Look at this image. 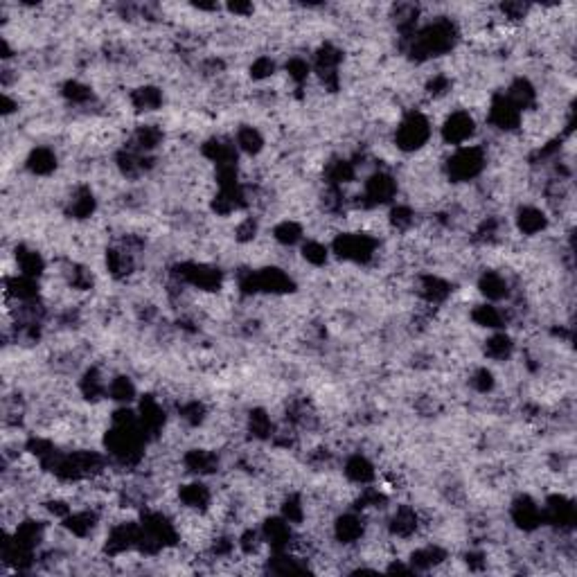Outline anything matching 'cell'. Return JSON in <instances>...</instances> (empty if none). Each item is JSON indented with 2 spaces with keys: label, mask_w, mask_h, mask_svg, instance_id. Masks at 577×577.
Here are the masks:
<instances>
[{
  "label": "cell",
  "mask_w": 577,
  "mask_h": 577,
  "mask_svg": "<svg viewBox=\"0 0 577 577\" xmlns=\"http://www.w3.org/2000/svg\"><path fill=\"white\" fill-rule=\"evenodd\" d=\"M490 120H492V124L499 126V129L510 131L514 126H519L521 111L505 95H496L490 106Z\"/></svg>",
  "instance_id": "obj_4"
},
{
  "label": "cell",
  "mask_w": 577,
  "mask_h": 577,
  "mask_svg": "<svg viewBox=\"0 0 577 577\" xmlns=\"http://www.w3.org/2000/svg\"><path fill=\"white\" fill-rule=\"evenodd\" d=\"M27 167H30L34 174H50V171L57 167V156H54L50 149L39 147V149H34L30 153V158H27Z\"/></svg>",
  "instance_id": "obj_11"
},
{
  "label": "cell",
  "mask_w": 577,
  "mask_h": 577,
  "mask_svg": "<svg viewBox=\"0 0 577 577\" xmlns=\"http://www.w3.org/2000/svg\"><path fill=\"white\" fill-rule=\"evenodd\" d=\"M512 519L523 530H535L544 523V514H541V508L530 499V496H521V499L512 505Z\"/></svg>",
  "instance_id": "obj_6"
},
{
  "label": "cell",
  "mask_w": 577,
  "mask_h": 577,
  "mask_svg": "<svg viewBox=\"0 0 577 577\" xmlns=\"http://www.w3.org/2000/svg\"><path fill=\"white\" fill-rule=\"evenodd\" d=\"M248 427L255 438H268L273 433V422H270V417L264 411H252L248 417Z\"/></svg>",
  "instance_id": "obj_18"
},
{
  "label": "cell",
  "mask_w": 577,
  "mask_h": 577,
  "mask_svg": "<svg viewBox=\"0 0 577 577\" xmlns=\"http://www.w3.org/2000/svg\"><path fill=\"white\" fill-rule=\"evenodd\" d=\"M363 535V521H361L356 514H345L341 517L336 523V537L343 544H354V541L361 539Z\"/></svg>",
  "instance_id": "obj_8"
},
{
  "label": "cell",
  "mask_w": 577,
  "mask_h": 577,
  "mask_svg": "<svg viewBox=\"0 0 577 577\" xmlns=\"http://www.w3.org/2000/svg\"><path fill=\"white\" fill-rule=\"evenodd\" d=\"M485 354L494 359V361H505L512 354V341L505 336V334H496L485 345Z\"/></svg>",
  "instance_id": "obj_15"
},
{
  "label": "cell",
  "mask_w": 577,
  "mask_h": 577,
  "mask_svg": "<svg viewBox=\"0 0 577 577\" xmlns=\"http://www.w3.org/2000/svg\"><path fill=\"white\" fill-rule=\"evenodd\" d=\"M474 133V120L467 111H456L447 117L445 126H442V138L449 144H463L467 138H472Z\"/></svg>",
  "instance_id": "obj_3"
},
{
  "label": "cell",
  "mask_w": 577,
  "mask_h": 577,
  "mask_svg": "<svg viewBox=\"0 0 577 577\" xmlns=\"http://www.w3.org/2000/svg\"><path fill=\"white\" fill-rule=\"evenodd\" d=\"M472 318L476 320V325H483V327H501V322H503L501 311L492 304L476 307V309L472 311Z\"/></svg>",
  "instance_id": "obj_17"
},
{
  "label": "cell",
  "mask_w": 577,
  "mask_h": 577,
  "mask_svg": "<svg viewBox=\"0 0 577 577\" xmlns=\"http://www.w3.org/2000/svg\"><path fill=\"white\" fill-rule=\"evenodd\" d=\"M286 72L293 81L302 84V81H307V75H309V66H307L304 59H291L286 63Z\"/></svg>",
  "instance_id": "obj_23"
},
{
  "label": "cell",
  "mask_w": 577,
  "mask_h": 577,
  "mask_svg": "<svg viewBox=\"0 0 577 577\" xmlns=\"http://www.w3.org/2000/svg\"><path fill=\"white\" fill-rule=\"evenodd\" d=\"M517 223H519V230L523 234H537V232H541V230L546 228L548 219H546V214L539 210V207L528 205V207H523V210L519 212Z\"/></svg>",
  "instance_id": "obj_7"
},
{
  "label": "cell",
  "mask_w": 577,
  "mask_h": 577,
  "mask_svg": "<svg viewBox=\"0 0 577 577\" xmlns=\"http://www.w3.org/2000/svg\"><path fill=\"white\" fill-rule=\"evenodd\" d=\"M345 476L350 478L352 483H359V485H365L374 478V467L370 465V460L363 456H354L347 460L345 465Z\"/></svg>",
  "instance_id": "obj_9"
},
{
  "label": "cell",
  "mask_w": 577,
  "mask_h": 577,
  "mask_svg": "<svg viewBox=\"0 0 577 577\" xmlns=\"http://www.w3.org/2000/svg\"><path fill=\"white\" fill-rule=\"evenodd\" d=\"M395 192H397L395 178L379 171V174H372V176L368 178L363 198H368L370 205H379V203H388V201H390V198L395 196Z\"/></svg>",
  "instance_id": "obj_5"
},
{
  "label": "cell",
  "mask_w": 577,
  "mask_h": 577,
  "mask_svg": "<svg viewBox=\"0 0 577 577\" xmlns=\"http://www.w3.org/2000/svg\"><path fill=\"white\" fill-rule=\"evenodd\" d=\"M302 255L307 261L320 266V264H325V259H327V248H325V243H320V241H307L302 246Z\"/></svg>",
  "instance_id": "obj_21"
},
{
  "label": "cell",
  "mask_w": 577,
  "mask_h": 577,
  "mask_svg": "<svg viewBox=\"0 0 577 577\" xmlns=\"http://www.w3.org/2000/svg\"><path fill=\"white\" fill-rule=\"evenodd\" d=\"M180 501H183L187 508H205L207 503H210V492H207V487L201 483H192V485H185L183 490H180Z\"/></svg>",
  "instance_id": "obj_12"
},
{
  "label": "cell",
  "mask_w": 577,
  "mask_h": 577,
  "mask_svg": "<svg viewBox=\"0 0 577 577\" xmlns=\"http://www.w3.org/2000/svg\"><path fill=\"white\" fill-rule=\"evenodd\" d=\"M431 135V124L422 113H411L397 129V147L404 151H415L420 149Z\"/></svg>",
  "instance_id": "obj_1"
},
{
  "label": "cell",
  "mask_w": 577,
  "mask_h": 577,
  "mask_svg": "<svg viewBox=\"0 0 577 577\" xmlns=\"http://www.w3.org/2000/svg\"><path fill=\"white\" fill-rule=\"evenodd\" d=\"M273 237L279 241V243H284V246H291V243H295L298 239L302 237V228L298 225L295 221H282L277 225V228L273 230Z\"/></svg>",
  "instance_id": "obj_19"
},
{
  "label": "cell",
  "mask_w": 577,
  "mask_h": 577,
  "mask_svg": "<svg viewBox=\"0 0 577 577\" xmlns=\"http://www.w3.org/2000/svg\"><path fill=\"white\" fill-rule=\"evenodd\" d=\"M261 144H264V140H261V135H259L257 129H252V126H243V129H239V133H237V147L241 151L259 153L261 151Z\"/></svg>",
  "instance_id": "obj_16"
},
{
  "label": "cell",
  "mask_w": 577,
  "mask_h": 577,
  "mask_svg": "<svg viewBox=\"0 0 577 577\" xmlns=\"http://www.w3.org/2000/svg\"><path fill=\"white\" fill-rule=\"evenodd\" d=\"M390 530L397 537H411L415 530H417V514L411 508H399L395 512Z\"/></svg>",
  "instance_id": "obj_10"
},
{
  "label": "cell",
  "mask_w": 577,
  "mask_h": 577,
  "mask_svg": "<svg viewBox=\"0 0 577 577\" xmlns=\"http://www.w3.org/2000/svg\"><path fill=\"white\" fill-rule=\"evenodd\" d=\"M133 106L135 108H140V111H153V108H158L160 102H162V95H160V90L158 88H140V90H135L133 93Z\"/></svg>",
  "instance_id": "obj_14"
},
{
  "label": "cell",
  "mask_w": 577,
  "mask_h": 577,
  "mask_svg": "<svg viewBox=\"0 0 577 577\" xmlns=\"http://www.w3.org/2000/svg\"><path fill=\"white\" fill-rule=\"evenodd\" d=\"M481 291L490 298V300H501L508 295V282L499 273H485L481 277Z\"/></svg>",
  "instance_id": "obj_13"
},
{
  "label": "cell",
  "mask_w": 577,
  "mask_h": 577,
  "mask_svg": "<svg viewBox=\"0 0 577 577\" xmlns=\"http://www.w3.org/2000/svg\"><path fill=\"white\" fill-rule=\"evenodd\" d=\"M108 393H111V399H115V402H129V399H133L135 388L131 384V379L117 377L111 381V386H108Z\"/></svg>",
  "instance_id": "obj_20"
},
{
  "label": "cell",
  "mask_w": 577,
  "mask_h": 577,
  "mask_svg": "<svg viewBox=\"0 0 577 577\" xmlns=\"http://www.w3.org/2000/svg\"><path fill=\"white\" fill-rule=\"evenodd\" d=\"M273 70H275V63L270 61V57H259L250 66V75H252V79H266L273 75Z\"/></svg>",
  "instance_id": "obj_22"
},
{
  "label": "cell",
  "mask_w": 577,
  "mask_h": 577,
  "mask_svg": "<svg viewBox=\"0 0 577 577\" xmlns=\"http://www.w3.org/2000/svg\"><path fill=\"white\" fill-rule=\"evenodd\" d=\"M485 167V153L481 147H465L456 151V156L449 158L447 171L454 180H469L481 174Z\"/></svg>",
  "instance_id": "obj_2"
}]
</instances>
